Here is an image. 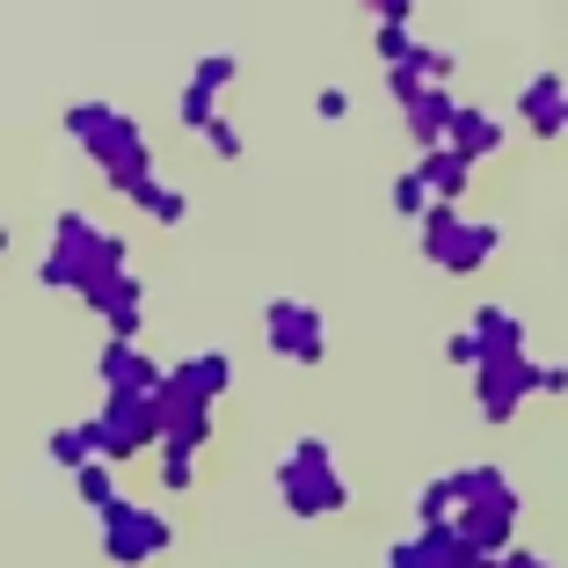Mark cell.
<instances>
[{
    "label": "cell",
    "instance_id": "29",
    "mask_svg": "<svg viewBox=\"0 0 568 568\" xmlns=\"http://www.w3.org/2000/svg\"><path fill=\"white\" fill-rule=\"evenodd\" d=\"M204 146H212V161H241V153H248V139H241L234 118H219L212 132H204Z\"/></svg>",
    "mask_w": 568,
    "mask_h": 568
},
{
    "label": "cell",
    "instance_id": "24",
    "mask_svg": "<svg viewBox=\"0 0 568 568\" xmlns=\"http://www.w3.org/2000/svg\"><path fill=\"white\" fill-rule=\"evenodd\" d=\"M408 73H416L423 88H452V73H459V51H445V44H430V37H423L416 59H408Z\"/></svg>",
    "mask_w": 568,
    "mask_h": 568
},
{
    "label": "cell",
    "instance_id": "22",
    "mask_svg": "<svg viewBox=\"0 0 568 568\" xmlns=\"http://www.w3.org/2000/svg\"><path fill=\"white\" fill-rule=\"evenodd\" d=\"M132 204L153 219V226H183V219H190V197H183V190H168L161 175H153L146 190H132Z\"/></svg>",
    "mask_w": 568,
    "mask_h": 568
},
{
    "label": "cell",
    "instance_id": "15",
    "mask_svg": "<svg viewBox=\"0 0 568 568\" xmlns=\"http://www.w3.org/2000/svg\"><path fill=\"white\" fill-rule=\"evenodd\" d=\"M168 386L190 394V402H219V394L234 386V357H226V351H190V357L168 365Z\"/></svg>",
    "mask_w": 568,
    "mask_h": 568
},
{
    "label": "cell",
    "instance_id": "23",
    "mask_svg": "<svg viewBox=\"0 0 568 568\" xmlns=\"http://www.w3.org/2000/svg\"><path fill=\"white\" fill-rule=\"evenodd\" d=\"M452 518H459V488H452V474H430L416 488V525H452Z\"/></svg>",
    "mask_w": 568,
    "mask_h": 568
},
{
    "label": "cell",
    "instance_id": "25",
    "mask_svg": "<svg viewBox=\"0 0 568 568\" xmlns=\"http://www.w3.org/2000/svg\"><path fill=\"white\" fill-rule=\"evenodd\" d=\"M234 81H241V59H234V51H204L197 67H190V88H212V95H226Z\"/></svg>",
    "mask_w": 568,
    "mask_h": 568
},
{
    "label": "cell",
    "instance_id": "12",
    "mask_svg": "<svg viewBox=\"0 0 568 568\" xmlns=\"http://www.w3.org/2000/svg\"><path fill=\"white\" fill-rule=\"evenodd\" d=\"M518 124L539 139V146H554V139L568 132V81H561L554 67H547V73H532V81L518 88Z\"/></svg>",
    "mask_w": 568,
    "mask_h": 568
},
{
    "label": "cell",
    "instance_id": "27",
    "mask_svg": "<svg viewBox=\"0 0 568 568\" xmlns=\"http://www.w3.org/2000/svg\"><path fill=\"white\" fill-rule=\"evenodd\" d=\"M386 197H394V212H402V219H416V226H423V212H430V190H423V175H416V168H408V175H394V190H386Z\"/></svg>",
    "mask_w": 568,
    "mask_h": 568
},
{
    "label": "cell",
    "instance_id": "21",
    "mask_svg": "<svg viewBox=\"0 0 568 568\" xmlns=\"http://www.w3.org/2000/svg\"><path fill=\"white\" fill-rule=\"evenodd\" d=\"M73 496H81L88 510H95V518H102V510H118V503H124V488H118V467H110V459L81 467V474H73Z\"/></svg>",
    "mask_w": 568,
    "mask_h": 568
},
{
    "label": "cell",
    "instance_id": "30",
    "mask_svg": "<svg viewBox=\"0 0 568 568\" xmlns=\"http://www.w3.org/2000/svg\"><path fill=\"white\" fill-rule=\"evenodd\" d=\"M532 402H568V365H539L532 357Z\"/></svg>",
    "mask_w": 568,
    "mask_h": 568
},
{
    "label": "cell",
    "instance_id": "20",
    "mask_svg": "<svg viewBox=\"0 0 568 568\" xmlns=\"http://www.w3.org/2000/svg\"><path fill=\"white\" fill-rule=\"evenodd\" d=\"M452 488H459V510H474V503H503L518 496V481L503 467H488V459H474V467H452Z\"/></svg>",
    "mask_w": 568,
    "mask_h": 568
},
{
    "label": "cell",
    "instance_id": "2",
    "mask_svg": "<svg viewBox=\"0 0 568 568\" xmlns=\"http://www.w3.org/2000/svg\"><path fill=\"white\" fill-rule=\"evenodd\" d=\"M67 139L102 168V183L132 197V190L153 183V146H146V124L124 118L118 102H73L67 110Z\"/></svg>",
    "mask_w": 568,
    "mask_h": 568
},
{
    "label": "cell",
    "instance_id": "6",
    "mask_svg": "<svg viewBox=\"0 0 568 568\" xmlns=\"http://www.w3.org/2000/svg\"><path fill=\"white\" fill-rule=\"evenodd\" d=\"M263 343L284 357V365H328V328H321V314L306 300H270L263 306Z\"/></svg>",
    "mask_w": 568,
    "mask_h": 568
},
{
    "label": "cell",
    "instance_id": "9",
    "mask_svg": "<svg viewBox=\"0 0 568 568\" xmlns=\"http://www.w3.org/2000/svg\"><path fill=\"white\" fill-rule=\"evenodd\" d=\"M525 402H532V357H488L474 372V416L481 423H518Z\"/></svg>",
    "mask_w": 568,
    "mask_h": 568
},
{
    "label": "cell",
    "instance_id": "8",
    "mask_svg": "<svg viewBox=\"0 0 568 568\" xmlns=\"http://www.w3.org/2000/svg\"><path fill=\"white\" fill-rule=\"evenodd\" d=\"M95 379H102V402H153V394L168 386V365L146 351V343H102Z\"/></svg>",
    "mask_w": 568,
    "mask_h": 568
},
{
    "label": "cell",
    "instance_id": "7",
    "mask_svg": "<svg viewBox=\"0 0 568 568\" xmlns=\"http://www.w3.org/2000/svg\"><path fill=\"white\" fill-rule=\"evenodd\" d=\"M95 430H102V459H110V467L161 452V394H153V402H102Z\"/></svg>",
    "mask_w": 568,
    "mask_h": 568
},
{
    "label": "cell",
    "instance_id": "34",
    "mask_svg": "<svg viewBox=\"0 0 568 568\" xmlns=\"http://www.w3.org/2000/svg\"><path fill=\"white\" fill-rule=\"evenodd\" d=\"M386 95H394V110H408V102L423 95V81H416V73L402 67V73H386Z\"/></svg>",
    "mask_w": 568,
    "mask_h": 568
},
{
    "label": "cell",
    "instance_id": "4",
    "mask_svg": "<svg viewBox=\"0 0 568 568\" xmlns=\"http://www.w3.org/2000/svg\"><path fill=\"white\" fill-rule=\"evenodd\" d=\"M416 241H423V263H437L445 277H474V270H488V255L503 248V226L496 219H467L459 204H430Z\"/></svg>",
    "mask_w": 568,
    "mask_h": 568
},
{
    "label": "cell",
    "instance_id": "18",
    "mask_svg": "<svg viewBox=\"0 0 568 568\" xmlns=\"http://www.w3.org/2000/svg\"><path fill=\"white\" fill-rule=\"evenodd\" d=\"M416 175H423V190H430L437 204H467V183H474V168L459 161L452 146H437V153H416Z\"/></svg>",
    "mask_w": 568,
    "mask_h": 568
},
{
    "label": "cell",
    "instance_id": "32",
    "mask_svg": "<svg viewBox=\"0 0 568 568\" xmlns=\"http://www.w3.org/2000/svg\"><path fill=\"white\" fill-rule=\"evenodd\" d=\"M314 118L321 124H343V118H351V95H343V88H321V95H314Z\"/></svg>",
    "mask_w": 568,
    "mask_h": 568
},
{
    "label": "cell",
    "instance_id": "13",
    "mask_svg": "<svg viewBox=\"0 0 568 568\" xmlns=\"http://www.w3.org/2000/svg\"><path fill=\"white\" fill-rule=\"evenodd\" d=\"M204 445H212V402H190V394L161 386V452L204 459Z\"/></svg>",
    "mask_w": 568,
    "mask_h": 568
},
{
    "label": "cell",
    "instance_id": "3",
    "mask_svg": "<svg viewBox=\"0 0 568 568\" xmlns=\"http://www.w3.org/2000/svg\"><path fill=\"white\" fill-rule=\"evenodd\" d=\"M277 496H284V510L300 525H314V518H335V510H351V481L335 474V452H328V437H300V445L277 459Z\"/></svg>",
    "mask_w": 568,
    "mask_h": 568
},
{
    "label": "cell",
    "instance_id": "26",
    "mask_svg": "<svg viewBox=\"0 0 568 568\" xmlns=\"http://www.w3.org/2000/svg\"><path fill=\"white\" fill-rule=\"evenodd\" d=\"M175 124H183V132H212V124H219V95H212V88H183Z\"/></svg>",
    "mask_w": 568,
    "mask_h": 568
},
{
    "label": "cell",
    "instance_id": "19",
    "mask_svg": "<svg viewBox=\"0 0 568 568\" xmlns=\"http://www.w3.org/2000/svg\"><path fill=\"white\" fill-rule=\"evenodd\" d=\"M44 452H51V467H67V474L95 467V459H102V430H95V416H88V423H59V430L44 437Z\"/></svg>",
    "mask_w": 568,
    "mask_h": 568
},
{
    "label": "cell",
    "instance_id": "16",
    "mask_svg": "<svg viewBox=\"0 0 568 568\" xmlns=\"http://www.w3.org/2000/svg\"><path fill=\"white\" fill-rule=\"evenodd\" d=\"M503 139H510V124H503L496 110H481V102H467V110H459V124H452V153H459L467 168L496 161V153H503Z\"/></svg>",
    "mask_w": 568,
    "mask_h": 568
},
{
    "label": "cell",
    "instance_id": "17",
    "mask_svg": "<svg viewBox=\"0 0 568 568\" xmlns=\"http://www.w3.org/2000/svg\"><path fill=\"white\" fill-rule=\"evenodd\" d=\"M467 328H474V343H481V365H488V357H525V321L510 314V306H496V300L474 306Z\"/></svg>",
    "mask_w": 568,
    "mask_h": 568
},
{
    "label": "cell",
    "instance_id": "28",
    "mask_svg": "<svg viewBox=\"0 0 568 568\" xmlns=\"http://www.w3.org/2000/svg\"><path fill=\"white\" fill-rule=\"evenodd\" d=\"M153 467H161V488H168V496H183V488L197 481V459H183V452H153Z\"/></svg>",
    "mask_w": 568,
    "mask_h": 568
},
{
    "label": "cell",
    "instance_id": "14",
    "mask_svg": "<svg viewBox=\"0 0 568 568\" xmlns=\"http://www.w3.org/2000/svg\"><path fill=\"white\" fill-rule=\"evenodd\" d=\"M459 110H467V102L452 95V88H423V95L402 110V132H408V146H416V153H437V146H452V124H459Z\"/></svg>",
    "mask_w": 568,
    "mask_h": 568
},
{
    "label": "cell",
    "instance_id": "33",
    "mask_svg": "<svg viewBox=\"0 0 568 568\" xmlns=\"http://www.w3.org/2000/svg\"><path fill=\"white\" fill-rule=\"evenodd\" d=\"M481 568H554L539 547H510V554H496V561H481Z\"/></svg>",
    "mask_w": 568,
    "mask_h": 568
},
{
    "label": "cell",
    "instance_id": "10",
    "mask_svg": "<svg viewBox=\"0 0 568 568\" xmlns=\"http://www.w3.org/2000/svg\"><path fill=\"white\" fill-rule=\"evenodd\" d=\"M386 568H481V554L459 539V525H416L386 547Z\"/></svg>",
    "mask_w": 568,
    "mask_h": 568
},
{
    "label": "cell",
    "instance_id": "5",
    "mask_svg": "<svg viewBox=\"0 0 568 568\" xmlns=\"http://www.w3.org/2000/svg\"><path fill=\"white\" fill-rule=\"evenodd\" d=\"M95 547H102V561H110V568H146L153 554L175 547V525H168L153 503L124 496L118 510H102V518H95Z\"/></svg>",
    "mask_w": 568,
    "mask_h": 568
},
{
    "label": "cell",
    "instance_id": "11",
    "mask_svg": "<svg viewBox=\"0 0 568 568\" xmlns=\"http://www.w3.org/2000/svg\"><path fill=\"white\" fill-rule=\"evenodd\" d=\"M518 518H525V496H503V503H474V510H459V539H467L481 561H496V554L518 547Z\"/></svg>",
    "mask_w": 568,
    "mask_h": 568
},
{
    "label": "cell",
    "instance_id": "31",
    "mask_svg": "<svg viewBox=\"0 0 568 568\" xmlns=\"http://www.w3.org/2000/svg\"><path fill=\"white\" fill-rule=\"evenodd\" d=\"M445 357H452L459 372H481V343H474V328H452V335H445Z\"/></svg>",
    "mask_w": 568,
    "mask_h": 568
},
{
    "label": "cell",
    "instance_id": "1",
    "mask_svg": "<svg viewBox=\"0 0 568 568\" xmlns=\"http://www.w3.org/2000/svg\"><path fill=\"white\" fill-rule=\"evenodd\" d=\"M37 284L44 292H73L95 321H110L146 277L132 270V248L110 226H95L88 212H59L51 219V248L37 255Z\"/></svg>",
    "mask_w": 568,
    "mask_h": 568
}]
</instances>
